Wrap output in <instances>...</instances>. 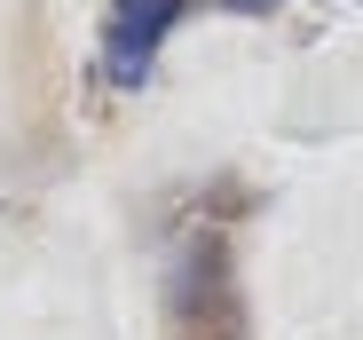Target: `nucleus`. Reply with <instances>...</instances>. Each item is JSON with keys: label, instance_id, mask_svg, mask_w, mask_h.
Instances as JSON below:
<instances>
[{"label": "nucleus", "instance_id": "1", "mask_svg": "<svg viewBox=\"0 0 363 340\" xmlns=\"http://www.w3.org/2000/svg\"><path fill=\"white\" fill-rule=\"evenodd\" d=\"M174 340H245V301H237V269L213 230H198L174 261Z\"/></svg>", "mask_w": 363, "mask_h": 340}, {"label": "nucleus", "instance_id": "2", "mask_svg": "<svg viewBox=\"0 0 363 340\" xmlns=\"http://www.w3.org/2000/svg\"><path fill=\"white\" fill-rule=\"evenodd\" d=\"M190 9V0H111V32H103V72L118 87H143L150 79V55L158 40L174 32V16Z\"/></svg>", "mask_w": 363, "mask_h": 340}, {"label": "nucleus", "instance_id": "3", "mask_svg": "<svg viewBox=\"0 0 363 340\" xmlns=\"http://www.w3.org/2000/svg\"><path fill=\"white\" fill-rule=\"evenodd\" d=\"M229 16H269V9H284V0H221Z\"/></svg>", "mask_w": 363, "mask_h": 340}]
</instances>
